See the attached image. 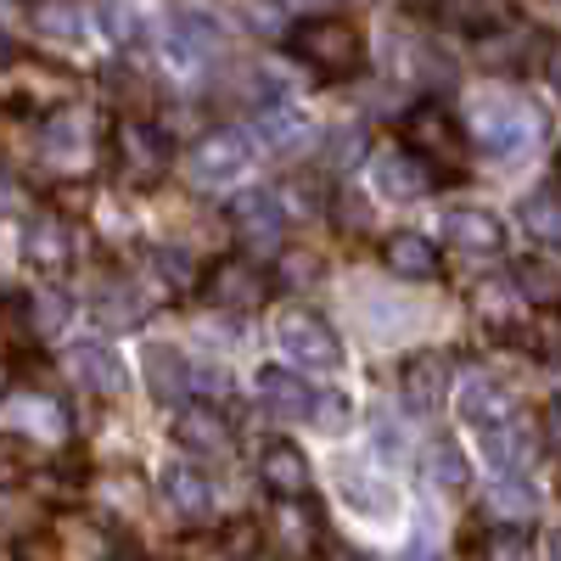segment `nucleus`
Listing matches in <instances>:
<instances>
[{"mask_svg": "<svg viewBox=\"0 0 561 561\" xmlns=\"http://www.w3.org/2000/svg\"><path fill=\"white\" fill-rule=\"evenodd\" d=\"M325 561H370V556H359V550H332Z\"/></svg>", "mask_w": 561, "mask_h": 561, "instance_id": "nucleus-41", "label": "nucleus"}, {"mask_svg": "<svg viewBox=\"0 0 561 561\" xmlns=\"http://www.w3.org/2000/svg\"><path fill=\"white\" fill-rule=\"evenodd\" d=\"M174 444L185 455H225L237 444V427H230V415L219 404H185L174 410Z\"/></svg>", "mask_w": 561, "mask_h": 561, "instance_id": "nucleus-10", "label": "nucleus"}, {"mask_svg": "<svg viewBox=\"0 0 561 561\" xmlns=\"http://www.w3.org/2000/svg\"><path fill=\"white\" fill-rule=\"evenodd\" d=\"M45 158H57L62 169L90 158V124H84V113H57L51 124H45Z\"/></svg>", "mask_w": 561, "mask_h": 561, "instance_id": "nucleus-21", "label": "nucleus"}, {"mask_svg": "<svg viewBox=\"0 0 561 561\" xmlns=\"http://www.w3.org/2000/svg\"><path fill=\"white\" fill-rule=\"evenodd\" d=\"M158 483H163L169 505H174V511H185V517H208V511H214V483L197 472L192 460H169Z\"/></svg>", "mask_w": 561, "mask_h": 561, "instance_id": "nucleus-20", "label": "nucleus"}, {"mask_svg": "<svg viewBox=\"0 0 561 561\" xmlns=\"http://www.w3.org/2000/svg\"><path fill=\"white\" fill-rule=\"evenodd\" d=\"M309 460H304V449L298 444H287V438H275V444H264V455H259V489L275 500V505H298V500H309Z\"/></svg>", "mask_w": 561, "mask_h": 561, "instance_id": "nucleus-9", "label": "nucleus"}, {"mask_svg": "<svg viewBox=\"0 0 561 561\" xmlns=\"http://www.w3.org/2000/svg\"><path fill=\"white\" fill-rule=\"evenodd\" d=\"M343 494H348L359 511H370V517H382V511H393V489L382 494V478H359L354 466H343Z\"/></svg>", "mask_w": 561, "mask_h": 561, "instance_id": "nucleus-30", "label": "nucleus"}, {"mask_svg": "<svg viewBox=\"0 0 561 561\" xmlns=\"http://www.w3.org/2000/svg\"><path fill=\"white\" fill-rule=\"evenodd\" d=\"M444 237L460 248V253H505V225H500V214H489V208H449L444 214Z\"/></svg>", "mask_w": 561, "mask_h": 561, "instance_id": "nucleus-16", "label": "nucleus"}, {"mask_svg": "<svg viewBox=\"0 0 561 561\" xmlns=\"http://www.w3.org/2000/svg\"><path fill=\"white\" fill-rule=\"evenodd\" d=\"M12 203H18V192H12V185H7V174H0V214H7Z\"/></svg>", "mask_w": 561, "mask_h": 561, "instance_id": "nucleus-39", "label": "nucleus"}, {"mask_svg": "<svg viewBox=\"0 0 561 561\" xmlns=\"http://www.w3.org/2000/svg\"><path fill=\"white\" fill-rule=\"evenodd\" d=\"M404 152H415L421 163H427L433 174L449 163V169H460V158H466V129L455 124V113L444 107V102H415L410 113H404Z\"/></svg>", "mask_w": 561, "mask_h": 561, "instance_id": "nucleus-5", "label": "nucleus"}, {"mask_svg": "<svg viewBox=\"0 0 561 561\" xmlns=\"http://www.w3.org/2000/svg\"><path fill=\"white\" fill-rule=\"evenodd\" d=\"M523 225L534 230L539 242H561V185H539V192L523 197Z\"/></svg>", "mask_w": 561, "mask_h": 561, "instance_id": "nucleus-24", "label": "nucleus"}, {"mask_svg": "<svg viewBox=\"0 0 561 561\" xmlns=\"http://www.w3.org/2000/svg\"><path fill=\"white\" fill-rule=\"evenodd\" d=\"M545 270H550L545 259H534V264H523V270H517V287H528L534 298H550V293L561 287V275H545Z\"/></svg>", "mask_w": 561, "mask_h": 561, "instance_id": "nucleus-33", "label": "nucleus"}, {"mask_svg": "<svg viewBox=\"0 0 561 561\" xmlns=\"http://www.w3.org/2000/svg\"><path fill=\"white\" fill-rule=\"evenodd\" d=\"M545 73H550V84L561 90V39L550 45V57H545Z\"/></svg>", "mask_w": 561, "mask_h": 561, "instance_id": "nucleus-38", "label": "nucleus"}, {"mask_svg": "<svg viewBox=\"0 0 561 561\" xmlns=\"http://www.w3.org/2000/svg\"><path fill=\"white\" fill-rule=\"evenodd\" d=\"M0 421L7 427H34L39 438H62V415L45 399H12V410H0Z\"/></svg>", "mask_w": 561, "mask_h": 561, "instance_id": "nucleus-27", "label": "nucleus"}, {"mask_svg": "<svg viewBox=\"0 0 561 561\" xmlns=\"http://www.w3.org/2000/svg\"><path fill=\"white\" fill-rule=\"evenodd\" d=\"M421 478H427L433 489H444V494H460L466 478H472V466H466V455L449 438H433L427 449H421Z\"/></svg>", "mask_w": 561, "mask_h": 561, "instance_id": "nucleus-22", "label": "nucleus"}, {"mask_svg": "<svg viewBox=\"0 0 561 561\" xmlns=\"http://www.w3.org/2000/svg\"><path fill=\"white\" fill-rule=\"evenodd\" d=\"M523 348H528L539 365H561V314H556V309L523 320Z\"/></svg>", "mask_w": 561, "mask_h": 561, "instance_id": "nucleus-26", "label": "nucleus"}, {"mask_svg": "<svg viewBox=\"0 0 561 561\" xmlns=\"http://www.w3.org/2000/svg\"><path fill=\"white\" fill-rule=\"evenodd\" d=\"M534 489L528 483H517V478H500V489H494V511H505V517H517V523H528L534 517Z\"/></svg>", "mask_w": 561, "mask_h": 561, "instance_id": "nucleus-31", "label": "nucleus"}, {"mask_svg": "<svg viewBox=\"0 0 561 561\" xmlns=\"http://www.w3.org/2000/svg\"><path fill=\"white\" fill-rule=\"evenodd\" d=\"M539 107L523 102L517 90H489V96H478L472 118H466V140L494 158V163H511V158H528L534 140H539Z\"/></svg>", "mask_w": 561, "mask_h": 561, "instance_id": "nucleus-1", "label": "nucleus"}, {"mask_svg": "<svg viewBox=\"0 0 561 561\" xmlns=\"http://www.w3.org/2000/svg\"><path fill=\"white\" fill-rule=\"evenodd\" d=\"M253 393L270 415L280 421H304V427H332L337 415H348V399L343 393H325L314 388L309 377H298L293 365H264L253 377Z\"/></svg>", "mask_w": 561, "mask_h": 561, "instance_id": "nucleus-3", "label": "nucleus"}, {"mask_svg": "<svg viewBox=\"0 0 561 561\" xmlns=\"http://www.w3.org/2000/svg\"><path fill=\"white\" fill-rule=\"evenodd\" d=\"M147 388H152L158 404L185 410L192 404V359H185L180 348H152L147 354Z\"/></svg>", "mask_w": 561, "mask_h": 561, "instance_id": "nucleus-18", "label": "nucleus"}, {"mask_svg": "<svg viewBox=\"0 0 561 561\" xmlns=\"http://www.w3.org/2000/svg\"><path fill=\"white\" fill-rule=\"evenodd\" d=\"M382 270L399 275V280H433L444 270L433 237H421V230H393V237L382 242Z\"/></svg>", "mask_w": 561, "mask_h": 561, "instance_id": "nucleus-15", "label": "nucleus"}, {"mask_svg": "<svg viewBox=\"0 0 561 561\" xmlns=\"http://www.w3.org/2000/svg\"><path fill=\"white\" fill-rule=\"evenodd\" d=\"M377 192L388 197V203H415V197H427L433 185H438V174L421 163L415 152H404V147H388V152H377Z\"/></svg>", "mask_w": 561, "mask_h": 561, "instance_id": "nucleus-12", "label": "nucleus"}, {"mask_svg": "<svg viewBox=\"0 0 561 561\" xmlns=\"http://www.w3.org/2000/svg\"><path fill=\"white\" fill-rule=\"evenodd\" d=\"M287 51H293L309 73H320V79H348V73H359V62H365V39H359V28H354L348 18L320 12V18H298V23L287 28Z\"/></svg>", "mask_w": 561, "mask_h": 561, "instance_id": "nucleus-2", "label": "nucleus"}, {"mask_svg": "<svg viewBox=\"0 0 561 561\" xmlns=\"http://www.w3.org/2000/svg\"><path fill=\"white\" fill-rule=\"evenodd\" d=\"M404 561H438V550H433L427 539H410V550H404Z\"/></svg>", "mask_w": 561, "mask_h": 561, "instance_id": "nucleus-37", "label": "nucleus"}, {"mask_svg": "<svg viewBox=\"0 0 561 561\" xmlns=\"http://www.w3.org/2000/svg\"><path fill=\"white\" fill-rule=\"evenodd\" d=\"M219 314H253L270 298V275L253 259H219L203 270V287H197Z\"/></svg>", "mask_w": 561, "mask_h": 561, "instance_id": "nucleus-6", "label": "nucleus"}, {"mask_svg": "<svg viewBox=\"0 0 561 561\" xmlns=\"http://www.w3.org/2000/svg\"><path fill=\"white\" fill-rule=\"evenodd\" d=\"M545 561H561V534H550V539H545Z\"/></svg>", "mask_w": 561, "mask_h": 561, "instance_id": "nucleus-40", "label": "nucleus"}, {"mask_svg": "<svg viewBox=\"0 0 561 561\" xmlns=\"http://www.w3.org/2000/svg\"><path fill=\"white\" fill-rule=\"evenodd\" d=\"M118 140H124V158H129V169H135L140 180H152V174L169 169V140H163V129H152V124H129Z\"/></svg>", "mask_w": 561, "mask_h": 561, "instance_id": "nucleus-23", "label": "nucleus"}, {"mask_svg": "<svg viewBox=\"0 0 561 561\" xmlns=\"http://www.w3.org/2000/svg\"><path fill=\"white\" fill-rule=\"evenodd\" d=\"M68 377L90 393H124V365L107 343H73L68 348Z\"/></svg>", "mask_w": 561, "mask_h": 561, "instance_id": "nucleus-17", "label": "nucleus"}, {"mask_svg": "<svg viewBox=\"0 0 561 561\" xmlns=\"http://www.w3.org/2000/svg\"><path fill=\"white\" fill-rule=\"evenodd\" d=\"M539 438H545V449H556V455H561V399H550V404H545V415H539Z\"/></svg>", "mask_w": 561, "mask_h": 561, "instance_id": "nucleus-36", "label": "nucleus"}, {"mask_svg": "<svg viewBox=\"0 0 561 561\" xmlns=\"http://www.w3.org/2000/svg\"><path fill=\"white\" fill-rule=\"evenodd\" d=\"M275 348L280 359H293V370H337L343 365V337L325 325L314 309H280L275 314Z\"/></svg>", "mask_w": 561, "mask_h": 561, "instance_id": "nucleus-4", "label": "nucleus"}, {"mask_svg": "<svg viewBox=\"0 0 561 561\" xmlns=\"http://www.w3.org/2000/svg\"><path fill=\"white\" fill-rule=\"evenodd\" d=\"M214 45H219V23L208 12H169L163 18V39H158V51L174 73H197L208 57H214Z\"/></svg>", "mask_w": 561, "mask_h": 561, "instance_id": "nucleus-8", "label": "nucleus"}, {"mask_svg": "<svg viewBox=\"0 0 561 561\" xmlns=\"http://www.w3.org/2000/svg\"><path fill=\"white\" fill-rule=\"evenodd\" d=\"M34 28L62 34V39H79V34L90 28V18H84V12H34Z\"/></svg>", "mask_w": 561, "mask_h": 561, "instance_id": "nucleus-32", "label": "nucleus"}, {"mask_svg": "<svg viewBox=\"0 0 561 561\" xmlns=\"http://www.w3.org/2000/svg\"><path fill=\"white\" fill-rule=\"evenodd\" d=\"M365 152V135L359 129H337V140H325V158L332 163H354Z\"/></svg>", "mask_w": 561, "mask_h": 561, "instance_id": "nucleus-35", "label": "nucleus"}, {"mask_svg": "<svg viewBox=\"0 0 561 561\" xmlns=\"http://www.w3.org/2000/svg\"><path fill=\"white\" fill-rule=\"evenodd\" d=\"M68 253H73V248H68V237H62L51 219H39V225L28 230V259H34L39 270H62Z\"/></svg>", "mask_w": 561, "mask_h": 561, "instance_id": "nucleus-29", "label": "nucleus"}, {"mask_svg": "<svg viewBox=\"0 0 561 561\" xmlns=\"http://www.w3.org/2000/svg\"><path fill=\"white\" fill-rule=\"evenodd\" d=\"M478 550H483V561H534V539L523 534V523H505V528H489Z\"/></svg>", "mask_w": 561, "mask_h": 561, "instance_id": "nucleus-28", "label": "nucleus"}, {"mask_svg": "<svg viewBox=\"0 0 561 561\" xmlns=\"http://www.w3.org/2000/svg\"><path fill=\"white\" fill-rule=\"evenodd\" d=\"M230 225L242 230L248 242H275L287 230V197L275 185H248V192L230 203Z\"/></svg>", "mask_w": 561, "mask_h": 561, "instance_id": "nucleus-13", "label": "nucleus"}, {"mask_svg": "<svg viewBox=\"0 0 561 561\" xmlns=\"http://www.w3.org/2000/svg\"><path fill=\"white\" fill-rule=\"evenodd\" d=\"M399 393H404L410 410L433 415L449 399V359L444 354H410L404 370H399Z\"/></svg>", "mask_w": 561, "mask_h": 561, "instance_id": "nucleus-14", "label": "nucleus"}, {"mask_svg": "<svg viewBox=\"0 0 561 561\" xmlns=\"http://www.w3.org/2000/svg\"><path fill=\"white\" fill-rule=\"evenodd\" d=\"M259 147L242 129H203L197 147H192V180L197 185H230L253 169Z\"/></svg>", "mask_w": 561, "mask_h": 561, "instance_id": "nucleus-7", "label": "nucleus"}, {"mask_svg": "<svg viewBox=\"0 0 561 561\" xmlns=\"http://www.w3.org/2000/svg\"><path fill=\"white\" fill-rule=\"evenodd\" d=\"M399 444H404V433L393 427V421H377V433H370V455H377V466H393Z\"/></svg>", "mask_w": 561, "mask_h": 561, "instance_id": "nucleus-34", "label": "nucleus"}, {"mask_svg": "<svg viewBox=\"0 0 561 561\" xmlns=\"http://www.w3.org/2000/svg\"><path fill=\"white\" fill-rule=\"evenodd\" d=\"M253 129L264 135L270 152H298V147H309V135H314V124H309L293 102H264V107L253 113Z\"/></svg>", "mask_w": 561, "mask_h": 561, "instance_id": "nucleus-19", "label": "nucleus"}, {"mask_svg": "<svg viewBox=\"0 0 561 561\" xmlns=\"http://www.w3.org/2000/svg\"><path fill=\"white\" fill-rule=\"evenodd\" d=\"M152 275H158V287H163L169 298L203 287V275H197V264H192V253H185V248H158V253H152Z\"/></svg>", "mask_w": 561, "mask_h": 561, "instance_id": "nucleus-25", "label": "nucleus"}, {"mask_svg": "<svg viewBox=\"0 0 561 561\" xmlns=\"http://www.w3.org/2000/svg\"><path fill=\"white\" fill-rule=\"evenodd\" d=\"M460 421H466L472 438H489V433H500V427L517 421V404H511V393L494 377H472L460 388Z\"/></svg>", "mask_w": 561, "mask_h": 561, "instance_id": "nucleus-11", "label": "nucleus"}]
</instances>
